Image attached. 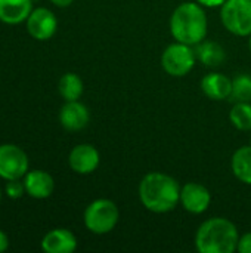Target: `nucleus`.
<instances>
[{"instance_id": "obj_1", "label": "nucleus", "mask_w": 251, "mask_h": 253, "mask_svg": "<svg viewBox=\"0 0 251 253\" xmlns=\"http://www.w3.org/2000/svg\"><path fill=\"white\" fill-rule=\"evenodd\" d=\"M179 182L163 172L146 173L138 188V196L142 206L152 213H167L176 209L180 202Z\"/></svg>"}, {"instance_id": "obj_2", "label": "nucleus", "mask_w": 251, "mask_h": 253, "mask_svg": "<svg viewBox=\"0 0 251 253\" xmlns=\"http://www.w3.org/2000/svg\"><path fill=\"white\" fill-rule=\"evenodd\" d=\"M169 27L170 34L176 42L197 46L206 39L209 30V21L204 6H201L195 0L180 3L173 10Z\"/></svg>"}, {"instance_id": "obj_3", "label": "nucleus", "mask_w": 251, "mask_h": 253, "mask_svg": "<svg viewBox=\"0 0 251 253\" xmlns=\"http://www.w3.org/2000/svg\"><path fill=\"white\" fill-rule=\"evenodd\" d=\"M238 240L237 225L223 216H215L198 227L195 249L200 253H234L238 248Z\"/></svg>"}, {"instance_id": "obj_4", "label": "nucleus", "mask_w": 251, "mask_h": 253, "mask_svg": "<svg viewBox=\"0 0 251 253\" xmlns=\"http://www.w3.org/2000/svg\"><path fill=\"white\" fill-rule=\"evenodd\" d=\"M120 221V209L109 199L93 200L83 213L84 227L96 236L111 233Z\"/></svg>"}, {"instance_id": "obj_5", "label": "nucleus", "mask_w": 251, "mask_h": 253, "mask_svg": "<svg viewBox=\"0 0 251 253\" xmlns=\"http://www.w3.org/2000/svg\"><path fill=\"white\" fill-rule=\"evenodd\" d=\"M222 25L234 36L251 34V0H226L220 6Z\"/></svg>"}, {"instance_id": "obj_6", "label": "nucleus", "mask_w": 251, "mask_h": 253, "mask_svg": "<svg viewBox=\"0 0 251 253\" xmlns=\"http://www.w3.org/2000/svg\"><path fill=\"white\" fill-rule=\"evenodd\" d=\"M197 55L192 46L175 42L161 53V67L172 77H183L195 67Z\"/></svg>"}, {"instance_id": "obj_7", "label": "nucleus", "mask_w": 251, "mask_h": 253, "mask_svg": "<svg viewBox=\"0 0 251 253\" xmlns=\"http://www.w3.org/2000/svg\"><path fill=\"white\" fill-rule=\"evenodd\" d=\"M30 170L27 153L15 144L0 145V178L4 181L22 179Z\"/></svg>"}, {"instance_id": "obj_8", "label": "nucleus", "mask_w": 251, "mask_h": 253, "mask_svg": "<svg viewBox=\"0 0 251 253\" xmlns=\"http://www.w3.org/2000/svg\"><path fill=\"white\" fill-rule=\"evenodd\" d=\"M28 34L40 42L49 40L58 30V19L55 13L47 7H36L31 10L25 21Z\"/></svg>"}, {"instance_id": "obj_9", "label": "nucleus", "mask_w": 251, "mask_h": 253, "mask_svg": "<svg viewBox=\"0 0 251 253\" xmlns=\"http://www.w3.org/2000/svg\"><path fill=\"white\" fill-rule=\"evenodd\" d=\"M212 203L210 191L198 182H188L180 188V202L179 205L192 215L204 213Z\"/></svg>"}, {"instance_id": "obj_10", "label": "nucleus", "mask_w": 251, "mask_h": 253, "mask_svg": "<svg viewBox=\"0 0 251 253\" xmlns=\"http://www.w3.org/2000/svg\"><path fill=\"white\" fill-rule=\"evenodd\" d=\"M101 163V156L96 147L92 144H78L75 145L68 156V165L72 172L78 175L93 173Z\"/></svg>"}, {"instance_id": "obj_11", "label": "nucleus", "mask_w": 251, "mask_h": 253, "mask_svg": "<svg viewBox=\"0 0 251 253\" xmlns=\"http://www.w3.org/2000/svg\"><path fill=\"white\" fill-rule=\"evenodd\" d=\"M90 122L89 108L77 101H65V104L59 110V123L65 130L78 132L83 130Z\"/></svg>"}, {"instance_id": "obj_12", "label": "nucleus", "mask_w": 251, "mask_h": 253, "mask_svg": "<svg viewBox=\"0 0 251 253\" xmlns=\"http://www.w3.org/2000/svg\"><path fill=\"white\" fill-rule=\"evenodd\" d=\"M22 179L25 193L36 200L49 199L55 191V179L44 170H28Z\"/></svg>"}, {"instance_id": "obj_13", "label": "nucleus", "mask_w": 251, "mask_h": 253, "mask_svg": "<svg viewBox=\"0 0 251 253\" xmlns=\"http://www.w3.org/2000/svg\"><path fill=\"white\" fill-rule=\"evenodd\" d=\"M41 249L46 253H72L77 249V237L67 228H55L44 234Z\"/></svg>"}, {"instance_id": "obj_14", "label": "nucleus", "mask_w": 251, "mask_h": 253, "mask_svg": "<svg viewBox=\"0 0 251 253\" xmlns=\"http://www.w3.org/2000/svg\"><path fill=\"white\" fill-rule=\"evenodd\" d=\"M201 90L203 93L213 99V101H223L231 98V90H232V79L225 76L223 73H209L203 77L201 83Z\"/></svg>"}, {"instance_id": "obj_15", "label": "nucleus", "mask_w": 251, "mask_h": 253, "mask_svg": "<svg viewBox=\"0 0 251 253\" xmlns=\"http://www.w3.org/2000/svg\"><path fill=\"white\" fill-rule=\"evenodd\" d=\"M33 0H0V21L9 25L25 22L33 7Z\"/></svg>"}, {"instance_id": "obj_16", "label": "nucleus", "mask_w": 251, "mask_h": 253, "mask_svg": "<svg viewBox=\"0 0 251 253\" xmlns=\"http://www.w3.org/2000/svg\"><path fill=\"white\" fill-rule=\"evenodd\" d=\"M197 61L203 62L206 67H219L226 59V52L223 46L213 40H203L195 47Z\"/></svg>"}, {"instance_id": "obj_17", "label": "nucleus", "mask_w": 251, "mask_h": 253, "mask_svg": "<svg viewBox=\"0 0 251 253\" xmlns=\"http://www.w3.org/2000/svg\"><path fill=\"white\" fill-rule=\"evenodd\" d=\"M231 169L240 182L251 185V144L235 150L231 159Z\"/></svg>"}, {"instance_id": "obj_18", "label": "nucleus", "mask_w": 251, "mask_h": 253, "mask_svg": "<svg viewBox=\"0 0 251 253\" xmlns=\"http://www.w3.org/2000/svg\"><path fill=\"white\" fill-rule=\"evenodd\" d=\"M59 95L64 98V101H77L81 98L84 92L83 80L75 73H65L58 83Z\"/></svg>"}, {"instance_id": "obj_19", "label": "nucleus", "mask_w": 251, "mask_h": 253, "mask_svg": "<svg viewBox=\"0 0 251 253\" xmlns=\"http://www.w3.org/2000/svg\"><path fill=\"white\" fill-rule=\"evenodd\" d=\"M232 126L241 132H251V102H235L229 111Z\"/></svg>"}, {"instance_id": "obj_20", "label": "nucleus", "mask_w": 251, "mask_h": 253, "mask_svg": "<svg viewBox=\"0 0 251 253\" xmlns=\"http://www.w3.org/2000/svg\"><path fill=\"white\" fill-rule=\"evenodd\" d=\"M231 101L234 102H251V76L250 74H237L232 79Z\"/></svg>"}, {"instance_id": "obj_21", "label": "nucleus", "mask_w": 251, "mask_h": 253, "mask_svg": "<svg viewBox=\"0 0 251 253\" xmlns=\"http://www.w3.org/2000/svg\"><path fill=\"white\" fill-rule=\"evenodd\" d=\"M4 193L9 199L12 200H18L21 199L25 193V185H24V179H12V181H6V187H4Z\"/></svg>"}, {"instance_id": "obj_22", "label": "nucleus", "mask_w": 251, "mask_h": 253, "mask_svg": "<svg viewBox=\"0 0 251 253\" xmlns=\"http://www.w3.org/2000/svg\"><path fill=\"white\" fill-rule=\"evenodd\" d=\"M237 251L240 253H251V231L240 236Z\"/></svg>"}, {"instance_id": "obj_23", "label": "nucleus", "mask_w": 251, "mask_h": 253, "mask_svg": "<svg viewBox=\"0 0 251 253\" xmlns=\"http://www.w3.org/2000/svg\"><path fill=\"white\" fill-rule=\"evenodd\" d=\"M204 7H220L226 0H195Z\"/></svg>"}, {"instance_id": "obj_24", "label": "nucleus", "mask_w": 251, "mask_h": 253, "mask_svg": "<svg viewBox=\"0 0 251 253\" xmlns=\"http://www.w3.org/2000/svg\"><path fill=\"white\" fill-rule=\"evenodd\" d=\"M7 248H9V237L0 230V253L7 251Z\"/></svg>"}, {"instance_id": "obj_25", "label": "nucleus", "mask_w": 251, "mask_h": 253, "mask_svg": "<svg viewBox=\"0 0 251 253\" xmlns=\"http://www.w3.org/2000/svg\"><path fill=\"white\" fill-rule=\"evenodd\" d=\"M50 1L58 7H68L70 4L74 3V0H50Z\"/></svg>"}, {"instance_id": "obj_26", "label": "nucleus", "mask_w": 251, "mask_h": 253, "mask_svg": "<svg viewBox=\"0 0 251 253\" xmlns=\"http://www.w3.org/2000/svg\"><path fill=\"white\" fill-rule=\"evenodd\" d=\"M249 47H250V52H251V34L249 36Z\"/></svg>"}, {"instance_id": "obj_27", "label": "nucleus", "mask_w": 251, "mask_h": 253, "mask_svg": "<svg viewBox=\"0 0 251 253\" xmlns=\"http://www.w3.org/2000/svg\"><path fill=\"white\" fill-rule=\"evenodd\" d=\"M0 202H1V188H0Z\"/></svg>"}, {"instance_id": "obj_28", "label": "nucleus", "mask_w": 251, "mask_h": 253, "mask_svg": "<svg viewBox=\"0 0 251 253\" xmlns=\"http://www.w3.org/2000/svg\"><path fill=\"white\" fill-rule=\"evenodd\" d=\"M250 144H251V135H250Z\"/></svg>"}, {"instance_id": "obj_29", "label": "nucleus", "mask_w": 251, "mask_h": 253, "mask_svg": "<svg viewBox=\"0 0 251 253\" xmlns=\"http://www.w3.org/2000/svg\"><path fill=\"white\" fill-rule=\"evenodd\" d=\"M33 1H36V0H33Z\"/></svg>"}]
</instances>
